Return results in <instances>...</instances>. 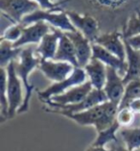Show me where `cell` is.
<instances>
[{
    "mask_svg": "<svg viewBox=\"0 0 140 151\" xmlns=\"http://www.w3.org/2000/svg\"><path fill=\"white\" fill-rule=\"evenodd\" d=\"M95 43L105 47L106 50L122 60H126V45L123 39V33L121 31L101 33Z\"/></svg>",
    "mask_w": 140,
    "mask_h": 151,
    "instance_id": "15",
    "label": "cell"
},
{
    "mask_svg": "<svg viewBox=\"0 0 140 151\" xmlns=\"http://www.w3.org/2000/svg\"><path fill=\"white\" fill-rule=\"evenodd\" d=\"M24 27L25 25H23L22 23H13L12 26L8 27L2 33L1 40H9V42H12L13 43L16 42V40L20 39Z\"/></svg>",
    "mask_w": 140,
    "mask_h": 151,
    "instance_id": "27",
    "label": "cell"
},
{
    "mask_svg": "<svg viewBox=\"0 0 140 151\" xmlns=\"http://www.w3.org/2000/svg\"><path fill=\"white\" fill-rule=\"evenodd\" d=\"M0 114L1 122L9 119V101L7 94V70L5 68H1V84H0Z\"/></svg>",
    "mask_w": 140,
    "mask_h": 151,
    "instance_id": "25",
    "label": "cell"
},
{
    "mask_svg": "<svg viewBox=\"0 0 140 151\" xmlns=\"http://www.w3.org/2000/svg\"><path fill=\"white\" fill-rule=\"evenodd\" d=\"M125 87L126 85L123 77L118 71L112 68L106 67V80L103 90L108 96V100L119 106L125 93Z\"/></svg>",
    "mask_w": 140,
    "mask_h": 151,
    "instance_id": "12",
    "label": "cell"
},
{
    "mask_svg": "<svg viewBox=\"0 0 140 151\" xmlns=\"http://www.w3.org/2000/svg\"><path fill=\"white\" fill-rule=\"evenodd\" d=\"M62 33L64 31L51 26V31L43 37L41 42L35 49V53L39 55L41 60H53Z\"/></svg>",
    "mask_w": 140,
    "mask_h": 151,
    "instance_id": "16",
    "label": "cell"
},
{
    "mask_svg": "<svg viewBox=\"0 0 140 151\" xmlns=\"http://www.w3.org/2000/svg\"><path fill=\"white\" fill-rule=\"evenodd\" d=\"M137 98H140V79L131 81L126 84L125 93L118 106V110L129 108L131 102Z\"/></svg>",
    "mask_w": 140,
    "mask_h": 151,
    "instance_id": "24",
    "label": "cell"
},
{
    "mask_svg": "<svg viewBox=\"0 0 140 151\" xmlns=\"http://www.w3.org/2000/svg\"><path fill=\"white\" fill-rule=\"evenodd\" d=\"M93 89L94 88L92 87L91 83L87 80L83 84L69 89L65 93L59 95H55L52 98L48 99V100H44L43 102L49 107H54L58 105L76 104V103L83 101Z\"/></svg>",
    "mask_w": 140,
    "mask_h": 151,
    "instance_id": "9",
    "label": "cell"
},
{
    "mask_svg": "<svg viewBox=\"0 0 140 151\" xmlns=\"http://www.w3.org/2000/svg\"><path fill=\"white\" fill-rule=\"evenodd\" d=\"M53 60L70 63L75 68H79L75 47L73 45L71 40L65 34V32L62 33V35L61 37L60 42H59L58 49L56 51V54H55Z\"/></svg>",
    "mask_w": 140,
    "mask_h": 151,
    "instance_id": "20",
    "label": "cell"
},
{
    "mask_svg": "<svg viewBox=\"0 0 140 151\" xmlns=\"http://www.w3.org/2000/svg\"><path fill=\"white\" fill-rule=\"evenodd\" d=\"M106 101H109V100L104 90L93 89L83 101H81L79 103H76V104H69V105H58V106L50 107V108L45 109V110H46V112L53 113V114L54 113L58 114L60 112L80 113V112L90 109L94 106L102 104V103L106 102Z\"/></svg>",
    "mask_w": 140,
    "mask_h": 151,
    "instance_id": "8",
    "label": "cell"
},
{
    "mask_svg": "<svg viewBox=\"0 0 140 151\" xmlns=\"http://www.w3.org/2000/svg\"><path fill=\"white\" fill-rule=\"evenodd\" d=\"M119 134L129 150L140 149V127H125Z\"/></svg>",
    "mask_w": 140,
    "mask_h": 151,
    "instance_id": "22",
    "label": "cell"
},
{
    "mask_svg": "<svg viewBox=\"0 0 140 151\" xmlns=\"http://www.w3.org/2000/svg\"><path fill=\"white\" fill-rule=\"evenodd\" d=\"M39 5V8L42 10H53L55 12H61L62 9V0L59 2H54L53 0H34Z\"/></svg>",
    "mask_w": 140,
    "mask_h": 151,
    "instance_id": "29",
    "label": "cell"
},
{
    "mask_svg": "<svg viewBox=\"0 0 140 151\" xmlns=\"http://www.w3.org/2000/svg\"><path fill=\"white\" fill-rule=\"evenodd\" d=\"M88 81L94 89L103 90L106 80V65L100 60L92 57L90 62L84 67Z\"/></svg>",
    "mask_w": 140,
    "mask_h": 151,
    "instance_id": "18",
    "label": "cell"
},
{
    "mask_svg": "<svg viewBox=\"0 0 140 151\" xmlns=\"http://www.w3.org/2000/svg\"><path fill=\"white\" fill-rule=\"evenodd\" d=\"M45 21L51 26L58 28L64 32H74L77 29L71 23L69 17L65 11L61 12H55L53 10H42L38 9L35 12L25 16L22 18L21 23L27 26L32 23L38 22V21Z\"/></svg>",
    "mask_w": 140,
    "mask_h": 151,
    "instance_id": "3",
    "label": "cell"
},
{
    "mask_svg": "<svg viewBox=\"0 0 140 151\" xmlns=\"http://www.w3.org/2000/svg\"><path fill=\"white\" fill-rule=\"evenodd\" d=\"M121 125L118 123V121H115L112 125H110L109 127L106 128L105 130L101 132H98L97 137L95 139V141L92 142V145L95 146H105L106 143L109 142H119L120 141L118 139L116 136L117 131L119 130Z\"/></svg>",
    "mask_w": 140,
    "mask_h": 151,
    "instance_id": "23",
    "label": "cell"
},
{
    "mask_svg": "<svg viewBox=\"0 0 140 151\" xmlns=\"http://www.w3.org/2000/svg\"><path fill=\"white\" fill-rule=\"evenodd\" d=\"M124 42L126 45V59L128 63V70L123 77L126 85L131 81L140 79V50L134 48L127 40L124 39Z\"/></svg>",
    "mask_w": 140,
    "mask_h": 151,
    "instance_id": "19",
    "label": "cell"
},
{
    "mask_svg": "<svg viewBox=\"0 0 140 151\" xmlns=\"http://www.w3.org/2000/svg\"><path fill=\"white\" fill-rule=\"evenodd\" d=\"M0 9L13 23H21L22 18L39 9V5L34 0H0Z\"/></svg>",
    "mask_w": 140,
    "mask_h": 151,
    "instance_id": "6",
    "label": "cell"
},
{
    "mask_svg": "<svg viewBox=\"0 0 140 151\" xmlns=\"http://www.w3.org/2000/svg\"><path fill=\"white\" fill-rule=\"evenodd\" d=\"M53 1H54V2H55V1H57V0H53Z\"/></svg>",
    "mask_w": 140,
    "mask_h": 151,
    "instance_id": "35",
    "label": "cell"
},
{
    "mask_svg": "<svg viewBox=\"0 0 140 151\" xmlns=\"http://www.w3.org/2000/svg\"><path fill=\"white\" fill-rule=\"evenodd\" d=\"M113 147L115 148L116 151H131V150H129L126 146H124L121 145V142H114V145ZM132 151H140V149H135V150H132Z\"/></svg>",
    "mask_w": 140,
    "mask_h": 151,
    "instance_id": "33",
    "label": "cell"
},
{
    "mask_svg": "<svg viewBox=\"0 0 140 151\" xmlns=\"http://www.w3.org/2000/svg\"><path fill=\"white\" fill-rule=\"evenodd\" d=\"M125 40H127L128 42L130 43L134 48L140 50V35L131 37L130 39H125Z\"/></svg>",
    "mask_w": 140,
    "mask_h": 151,
    "instance_id": "30",
    "label": "cell"
},
{
    "mask_svg": "<svg viewBox=\"0 0 140 151\" xmlns=\"http://www.w3.org/2000/svg\"><path fill=\"white\" fill-rule=\"evenodd\" d=\"M106 102H104L102 104L94 106L90 109L80 113L60 112L58 114L68 117L69 119L75 121L76 123L82 125V126H90V125H93L95 129H96V131L98 132L101 126L103 116H104L106 111Z\"/></svg>",
    "mask_w": 140,
    "mask_h": 151,
    "instance_id": "10",
    "label": "cell"
},
{
    "mask_svg": "<svg viewBox=\"0 0 140 151\" xmlns=\"http://www.w3.org/2000/svg\"><path fill=\"white\" fill-rule=\"evenodd\" d=\"M51 31V25L45 21H38V22L27 25L23 29L20 39L14 42V47H22L27 45H36L41 42L43 37Z\"/></svg>",
    "mask_w": 140,
    "mask_h": 151,
    "instance_id": "13",
    "label": "cell"
},
{
    "mask_svg": "<svg viewBox=\"0 0 140 151\" xmlns=\"http://www.w3.org/2000/svg\"><path fill=\"white\" fill-rule=\"evenodd\" d=\"M35 54V49L31 46H27L25 48H22L19 59L14 61V67L16 72L20 78L25 89L23 104L18 109L17 114L26 113L29 110L33 91L35 89L34 85L29 82V76L36 68L39 67L40 60H41L39 57H36Z\"/></svg>",
    "mask_w": 140,
    "mask_h": 151,
    "instance_id": "2",
    "label": "cell"
},
{
    "mask_svg": "<svg viewBox=\"0 0 140 151\" xmlns=\"http://www.w3.org/2000/svg\"><path fill=\"white\" fill-rule=\"evenodd\" d=\"M7 70V94L9 101V119H13L17 114L18 109L23 104V93L20 78L16 74L14 67V62L5 68Z\"/></svg>",
    "mask_w": 140,
    "mask_h": 151,
    "instance_id": "4",
    "label": "cell"
},
{
    "mask_svg": "<svg viewBox=\"0 0 140 151\" xmlns=\"http://www.w3.org/2000/svg\"><path fill=\"white\" fill-rule=\"evenodd\" d=\"M22 48L14 47L12 42L1 40L0 42V65L6 68L9 64L19 59Z\"/></svg>",
    "mask_w": 140,
    "mask_h": 151,
    "instance_id": "21",
    "label": "cell"
},
{
    "mask_svg": "<svg viewBox=\"0 0 140 151\" xmlns=\"http://www.w3.org/2000/svg\"><path fill=\"white\" fill-rule=\"evenodd\" d=\"M92 52H93L92 57L100 60L106 67L116 69L122 77H124V75L126 74L128 70L127 61L120 59L116 55L112 54L109 50H106L105 47L101 46L100 45H97V43H92Z\"/></svg>",
    "mask_w": 140,
    "mask_h": 151,
    "instance_id": "17",
    "label": "cell"
},
{
    "mask_svg": "<svg viewBox=\"0 0 140 151\" xmlns=\"http://www.w3.org/2000/svg\"><path fill=\"white\" fill-rule=\"evenodd\" d=\"M38 68L43 75L53 82H60L71 74L75 67L70 63L55 61V60H40Z\"/></svg>",
    "mask_w": 140,
    "mask_h": 151,
    "instance_id": "11",
    "label": "cell"
},
{
    "mask_svg": "<svg viewBox=\"0 0 140 151\" xmlns=\"http://www.w3.org/2000/svg\"><path fill=\"white\" fill-rule=\"evenodd\" d=\"M86 151H116L115 148L112 146L110 149H106L104 146H95V145H90L88 146Z\"/></svg>",
    "mask_w": 140,
    "mask_h": 151,
    "instance_id": "32",
    "label": "cell"
},
{
    "mask_svg": "<svg viewBox=\"0 0 140 151\" xmlns=\"http://www.w3.org/2000/svg\"><path fill=\"white\" fill-rule=\"evenodd\" d=\"M132 127H140V115H136L135 121L134 125H132Z\"/></svg>",
    "mask_w": 140,
    "mask_h": 151,
    "instance_id": "34",
    "label": "cell"
},
{
    "mask_svg": "<svg viewBox=\"0 0 140 151\" xmlns=\"http://www.w3.org/2000/svg\"><path fill=\"white\" fill-rule=\"evenodd\" d=\"M122 33L124 39H130L140 35V13L134 14L129 18L127 26Z\"/></svg>",
    "mask_w": 140,
    "mask_h": 151,
    "instance_id": "26",
    "label": "cell"
},
{
    "mask_svg": "<svg viewBox=\"0 0 140 151\" xmlns=\"http://www.w3.org/2000/svg\"><path fill=\"white\" fill-rule=\"evenodd\" d=\"M129 108H130L135 115H140V98L134 99V101H131L130 106H129Z\"/></svg>",
    "mask_w": 140,
    "mask_h": 151,
    "instance_id": "31",
    "label": "cell"
},
{
    "mask_svg": "<svg viewBox=\"0 0 140 151\" xmlns=\"http://www.w3.org/2000/svg\"><path fill=\"white\" fill-rule=\"evenodd\" d=\"M136 115L131 111L130 108H124L118 110L116 116V120L123 127L132 126L135 121Z\"/></svg>",
    "mask_w": 140,
    "mask_h": 151,
    "instance_id": "28",
    "label": "cell"
},
{
    "mask_svg": "<svg viewBox=\"0 0 140 151\" xmlns=\"http://www.w3.org/2000/svg\"><path fill=\"white\" fill-rule=\"evenodd\" d=\"M86 79L87 75L84 68H75L73 72L67 78L61 80L60 82H54L48 88H46L45 90L38 91L39 96L42 101L48 100V99L52 98L55 95L61 94L69 89H71V88L84 83L86 81H87Z\"/></svg>",
    "mask_w": 140,
    "mask_h": 151,
    "instance_id": "5",
    "label": "cell"
},
{
    "mask_svg": "<svg viewBox=\"0 0 140 151\" xmlns=\"http://www.w3.org/2000/svg\"><path fill=\"white\" fill-rule=\"evenodd\" d=\"M71 23L82 34L86 37L92 43H95L98 37L101 35V28L98 20L94 17L87 14H81L72 10H65Z\"/></svg>",
    "mask_w": 140,
    "mask_h": 151,
    "instance_id": "7",
    "label": "cell"
},
{
    "mask_svg": "<svg viewBox=\"0 0 140 151\" xmlns=\"http://www.w3.org/2000/svg\"><path fill=\"white\" fill-rule=\"evenodd\" d=\"M62 9L94 17L101 32H123L134 14L140 13V0H62Z\"/></svg>",
    "mask_w": 140,
    "mask_h": 151,
    "instance_id": "1",
    "label": "cell"
},
{
    "mask_svg": "<svg viewBox=\"0 0 140 151\" xmlns=\"http://www.w3.org/2000/svg\"><path fill=\"white\" fill-rule=\"evenodd\" d=\"M65 34L71 40L75 47L79 68H84L93 56L92 42L78 30L74 32H65Z\"/></svg>",
    "mask_w": 140,
    "mask_h": 151,
    "instance_id": "14",
    "label": "cell"
}]
</instances>
